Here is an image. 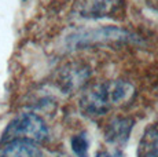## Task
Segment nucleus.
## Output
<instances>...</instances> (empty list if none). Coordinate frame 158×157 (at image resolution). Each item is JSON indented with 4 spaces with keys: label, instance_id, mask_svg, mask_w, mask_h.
<instances>
[{
    "label": "nucleus",
    "instance_id": "obj_1",
    "mask_svg": "<svg viewBox=\"0 0 158 157\" xmlns=\"http://www.w3.org/2000/svg\"><path fill=\"white\" fill-rule=\"evenodd\" d=\"M135 95V88L128 81L109 80L89 86L80 96V110L88 117H101L113 106L129 102Z\"/></svg>",
    "mask_w": 158,
    "mask_h": 157
},
{
    "label": "nucleus",
    "instance_id": "obj_2",
    "mask_svg": "<svg viewBox=\"0 0 158 157\" xmlns=\"http://www.w3.org/2000/svg\"><path fill=\"white\" fill-rule=\"evenodd\" d=\"M138 41L133 33L117 26H101L95 29H81L73 32L66 39V44L70 50H78L89 46L101 44H128Z\"/></svg>",
    "mask_w": 158,
    "mask_h": 157
},
{
    "label": "nucleus",
    "instance_id": "obj_3",
    "mask_svg": "<svg viewBox=\"0 0 158 157\" xmlns=\"http://www.w3.org/2000/svg\"><path fill=\"white\" fill-rule=\"evenodd\" d=\"M48 138V128L44 120L35 113H21L14 117L7 125L3 142L28 141L32 143H41Z\"/></svg>",
    "mask_w": 158,
    "mask_h": 157
},
{
    "label": "nucleus",
    "instance_id": "obj_4",
    "mask_svg": "<svg viewBox=\"0 0 158 157\" xmlns=\"http://www.w3.org/2000/svg\"><path fill=\"white\" fill-rule=\"evenodd\" d=\"M123 0H76L74 10L83 18L99 19L118 13Z\"/></svg>",
    "mask_w": 158,
    "mask_h": 157
},
{
    "label": "nucleus",
    "instance_id": "obj_5",
    "mask_svg": "<svg viewBox=\"0 0 158 157\" xmlns=\"http://www.w3.org/2000/svg\"><path fill=\"white\" fill-rule=\"evenodd\" d=\"M89 68L84 63H68L66 66H63V69H60L59 76H58V83H59L60 90L72 92L80 88L89 78Z\"/></svg>",
    "mask_w": 158,
    "mask_h": 157
},
{
    "label": "nucleus",
    "instance_id": "obj_6",
    "mask_svg": "<svg viewBox=\"0 0 158 157\" xmlns=\"http://www.w3.org/2000/svg\"><path fill=\"white\" fill-rule=\"evenodd\" d=\"M132 128H133V120L131 117H115L106 127L105 139L109 143L124 145L129 139Z\"/></svg>",
    "mask_w": 158,
    "mask_h": 157
},
{
    "label": "nucleus",
    "instance_id": "obj_7",
    "mask_svg": "<svg viewBox=\"0 0 158 157\" xmlns=\"http://www.w3.org/2000/svg\"><path fill=\"white\" fill-rule=\"evenodd\" d=\"M0 157H41V150L32 142L11 141L2 147Z\"/></svg>",
    "mask_w": 158,
    "mask_h": 157
},
{
    "label": "nucleus",
    "instance_id": "obj_8",
    "mask_svg": "<svg viewBox=\"0 0 158 157\" xmlns=\"http://www.w3.org/2000/svg\"><path fill=\"white\" fill-rule=\"evenodd\" d=\"M151 152L158 155V123L147 127L143 138H142L139 152Z\"/></svg>",
    "mask_w": 158,
    "mask_h": 157
},
{
    "label": "nucleus",
    "instance_id": "obj_9",
    "mask_svg": "<svg viewBox=\"0 0 158 157\" xmlns=\"http://www.w3.org/2000/svg\"><path fill=\"white\" fill-rule=\"evenodd\" d=\"M72 150L77 157H88V150H89V142L84 132L77 134L72 138Z\"/></svg>",
    "mask_w": 158,
    "mask_h": 157
},
{
    "label": "nucleus",
    "instance_id": "obj_10",
    "mask_svg": "<svg viewBox=\"0 0 158 157\" xmlns=\"http://www.w3.org/2000/svg\"><path fill=\"white\" fill-rule=\"evenodd\" d=\"M96 157H123L120 152H113V153H109V152H102L99 153Z\"/></svg>",
    "mask_w": 158,
    "mask_h": 157
},
{
    "label": "nucleus",
    "instance_id": "obj_11",
    "mask_svg": "<svg viewBox=\"0 0 158 157\" xmlns=\"http://www.w3.org/2000/svg\"><path fill=\"white\" fill-rule=\"evenodd\" d=\"M138 157H158L157 153H151V152H140L138 153Z\"/></svg>",
    "mask_w": 158,
    "mask_h": 157
}]
</instances>
